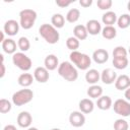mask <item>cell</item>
Wrapping results in <instances>:
<instances>
[{"mask_svg":"<svg viewBox=\"0 0 130 130\" xmlns=\"http://www.w3.org/2000/svg\"><path fill=\"white\" fill-rule=\"evenodd\" d=\"M113 5L112 0H98L96 6L101 10H109Z\"/></svg>","mask_w":130,"mask_h":130,"instance_id":"35","label":"cell"},{"mask_svg":"<svg viewBox=\"0 0 130 130\" xmlns=\"http://www.w3.org/2000/svg\"><path fill=\"white\" fill-rule=\"evenodd\" d=\"M69 122H70V125L73 127H76V128L81 127L85 123V116L80 111H73L69 115Z\"/></svg>","mask_w":130,"mask_h":130,"instance_id":"8","label":"cell"},{"mask_svg":"<svg viewBox=\"0 0 130 130\" xmlns=\"http://www.w3.org/2000/svg\"><path fill=\"white\" fill-rule=\"evenodd\" d=\"M79 111L83 114H90L94 109V104L90 99H82L78 104Z\"/></svg>","mask_w":130,"mask_h":130,"instance_id":"18","label":"cell"},{"mask_svg":"<svg viewBox=\"0 0 130 130\" xmlns=\"http://www.w3.org/2000/svg\"><path fill=\"white\" fill-rule=\"evenodd\" d=\"M117 19H118L117 14L114 11H110V10L105 12L103 14V16H102V21L106 25H113V24H115L117 22Z\"/></svg>","mask_w":130,"mask_h":130,"instance_id":"23","label":"cell"},{"mask_svg":"<svg viewBox=\"0 0 130 130\" xmlns=\"http://www.w3.org/2000/svg\"><path fill=\"white\" fill-rule=\"evenodd\" d=\"M117 73L112 69V68H106L102 71L101 73V80L105 84H112L115 83L117 79Z\"/></svg>","mask_w":130,"mask_h":130,"instance_id":"12","label":"cell"},{"mask_svg":"<svg viewBox=\"0 0 130 130\" xmlns=\"http://www.w3.org/2000/svg\"><path fill=\"white\" fill-rule=\"evenodd\" d=\"M117 24H118V27H120L122 29L129 27L130 26V14L124 13V14L120 15L117 19Z\"/></svg>","mask_w":130,"mask_h":130,"instance_id":"29","label":"cell"},{"mask_svg":"<svg viewBox=\"0 0 130 130\" xmlns=\"http://www.w3.org/2000/svg\"><path fill=\"white\" fill-rule=\"evenodd\" d=\"M127 50L123 46H117L113 50V58H121V57H127Z\"/></svg>","mask_w":130,"mask_h":130,"instance_id":"34","label":"cell"},{"mask_svg":"<svg viewBox=\"0 0 130 130\" xmlns=\"http://www.w3.org/2000/svg\"><path fill=\"white\" fill-rule=\"evenodd\" d=\"M32 98H34L32 90L29 88H23V89L15 91L12 94V103H13V105H15L17 107H21V106L26 105L29 102H31Z\"/></svg>","mask_w":130,"mask_h":130,"instance_id":"5","label":"cell"},{"mask_svg":"<svg viewBox=\"0 0 130 130\" xmlns=\"http://www.w3.org/2000/svg\"><path fill=\"white\" fill-rule=\"evenodd\" d=\"M102 36L106 40H113L117 36V29L113 25H105L102 29Z\"/></svg>","mask_w":130,"mask_h":130,"instance_id":"25","label":"cell"},{"mask_svg":"<svg viewBox=\"0 0 130 130\" xmlns=\"http://www.w3.org/2000/svg\"><path fill=\"white\" fill-rule=\"evenodd\" d=\"M79 4L82 7L87 8V7H89L92 4V0H79Z\"/></svg>","mask_w":130,"mask_h":130,"instance_id":"37","label":"cell"},{"mask_svg":"<svg viewBox=\"0 0 130 130\" xmlns=\"http://www.w3.org/2000/svg\"><path fill=\"white\" fill-rule=\"evenodd\" d=\"M115 87L118 90H126L128 87H130V77L126 74L118 76L115 81Z\"/></svg>","mask_w":130,"mask_h":130,"instance_id":"15","label":"cell"},{"mask_svg":"<svg viewBox=\"0 0 130 130\" xmlns=\"http://www.w3.org/2000/svg\"><path fill=\"white\" fill-rule=\"evenodd\" d=\"M86 93L90 99H99L103 95V87L98 84H92L87 88Z\"/></svg>","mask_w":130,"mask_h":130,"instance_id":"24","label":"cell"},{"mask_svg":"<svg viewBox=\"0 0 130 130\" xmlns=\"http://www.w3.org/2000/svg\"><path fill=\"white\" fill-rule=\"evenodd\" d=\"M44 65H45V67H46L49 71H53V70L57 69L60 64H59V60H58V58H57L56 55H54V54H49V55L45 58V60H44Z\"/></svg>","mask_w":130,"mask_h":130,"instance_id":"16","label":"cell"},{"mask_svg":"<svg viewBox=\"0 0 130 130\" xmlns=\"http://www.w3.org/2000/svg\"><path fill=\"white\" fill-rule=\"evenodd\" d=\"M128 52H129V54H130V48H129V51H128Z\"/></svg>","mask_w":130,"mask_h":130,"instance_id":"45","label":"cell"},{"mask_svg":"<svg viewBox=\"0 0 130 130\" xmlns=\"http://www.w3.org/2000/svg\"><path fill=\"white\" fill-rule=\"evenodd\" d=\"M128 122L124 119H117L114 122V130H128Z\"/></svg>","mask_w":130,"mask_h":130,"instance_id":"33","label":"cell"},{"mask_svg":"<svg viewBox=\"0 0 130 130\" xmlns=\"http://www.w3.org/2000/svg\"><path fill=\"white\" fill-rule=\"evenodd\" d=\"M101 79V73L96 69H88L85 73V80L89 84H96Z\"/></svg>","mask_w":130,"mask_h":130,"instance_id":"19","label":"cell"},{"mask_svg":"<svg viewBox=\"0 0 130 130\" xmlns=\"http://www.w3.org/2000/svg\"><path fill=\"white\" fill-rule=\"evenodd\" d=\"M16 122H17V125L21 128H29V126L32 122V117L28 112L22 111L18 114Z\"/></svg>","mask_w":130,"mask_h":130,"instance_id":"11","label":"cell"},{"mask_svg":"<svg viewBox=\"0 0 130 130\" xmlns=\"http://www.w3.org/2000/svg\"><path fill=\"white\" fill-rule=\"evenodd\" d=\"M27 130H39V129L36 127H29V128H27Z\"/></svg>","mask_w":130,"mask_h":130,"instance_id":"42","label":"cell"},{"mask_svg":"<svg viewBox=\"0 0 130 130\" xmlns=\"http://www.w3.org/2000/svg\"><path fill=\"white\" fill-rule=\"evenodd\" d=\"M4 34H5V32H4L3 30H2V31H0V35H1V40H0V42H1V43H2V42H3L4 40H5V37H4Z\"/></svg>","mask_w":130,"mask_h":130,"instance_id":"41","label":"cell"},{"mask_svg":"<svg viewBox=\"0 0 130 130\" xmlns=\"http://www.w3.org/2000/svg\"><path fill=\"white\" fill-rule=\"evenodd\" d=\"M51 130H61V129H59V128H53V129H51Z\"/></svg>","mask_w":130,"mask_h":130,"instance_id":"44","label":"cell"},{"mask_svg":"<svg viewBox=\"0 0 130 130\" xmlns=\"http://www.w3.org/2000/svg\"><path fill=\"white\" fill-rule=\"evenodd\" d=\"M71 63L80 70H87L91 64V59L87 54L81 53L79 51H73L69 55Z\"/></svg>","mask_w":130,"mask_h":130,"instance_id":"3","label":"cell"},{"mask_svg":"<svg viewBox=\"0 0 130 130\" xmlns=\"http://www.w3.org/2000/svg\"><path fill=\"white\" fill-rule=\"evenodd\" d=\"M58 74L67 81H75L78 78L77 68L69 61H63L58 67Z\"/></svg>","mask_w":130,"mask_h":130,"instance_id":"2","label":"cell"},{"mask_svg":"<svg viewBox=\"0 0 130 130\" xmlns=\"http://www.w3.org/2000/svg\"><path fill=\"white\" fill-rule=\"evenodd\" d=\"M37 12L32 9H23L19 12V24L23 29H29L37 20Z\"/></svg>","mask_w":130,"mask_h":130,"instance_id":"4","label":"cell"},{"mask_svg":"<svg viewBox=\"0 0 130 130\" xmlns=\"http://www.w3.org/2000/svg\"><path fill=\"white\" fill-rule=\"evenodd\" d=\"M34 78L40 82V83H45L49 80L50 78V74H49V70L44 66H40V67H37L34 71Z\"/></svg>","mask_w":130,"mask_h":130,"instance_id":"10","label":"cell"},{"mask_svg":"<svg viewBox=\"0 0 130 130\" xmlns=\"http://www.w3.org/2000/svg\"><path fill=\"white\" fill-rule=\"evenodd\" d=\"M19 26H20L19 22H17V21L14 20V19H9V20H7V21L4 23V25H3V31H4L7 36L13 37V36H15V35L18 32Z\"/></svg>","mask_w":130,"mask_h":130,"instance_id":"9","label":"cell"},{"mask_svg":"<svg viewBox=\"0 0 130 130\" xmlns=\"http://www.w3.org/2000/svg\"><path fill=\"white\" fill-rule=\"evenodd\" d=\"M114 112L122 117H129L130 116V102L123 99H118L114 102L113 105Z\"/></svg>","mask_w":130,"mask_h":130,"instance_id":"7","label":"cell"},{"mask_svg":"<svg viewBox=\"0 0 130 130\" xmlns=\"http://www.w3.org/2000/svg\"><path fill=\"white\" fill-rule=\"evenodd\" d=\"M124 96H125V99H126L128 102H130V87H128V88L125 90Z\"/></svg>","mask_w":130,"mask_h":130,"instance_id":"39","label":"cell"},{"mask_svg":"<svg viewBox=\"0 0 130 130\" xmlns=\"http://www.w3.org/2000/svg\"><path fill=\"white\" fill-rule=\"evenodd\" d=\"M127 8H128V10L130 11V1L128 2V4H127Z\"/></svg>","mask_w":130,"mask_h":130,"instance_id":"43","label":"cell"},{"mask_svg":"<svg viewBox=\"0 0 130 130\" xmlns=\"http://www.w3.org/2000/svg\"><path fill=\"white\" fill-rule=\"evenodd\" d=\"M39 34L48 44H51V45L57 44L60 39V35H59L57 28L49 23L42 24L39 27Z\"/></svg>","mask_w":130,"mask_h":130,"instance_id":"1","label":"cell"},{"mask_svg":"<svg viewBox=\"0 0 130 130\" xmlns=\"http://www.w3.org/2000/svg\"><path fill=\"white\" fill-rule=\"evenodd\" d=\"M51 23L57 29L58 28H62L64 26V24H65V17L61 13H55L51 17Z\"/></svg>","mask_w":130,"mask_h":130,"instance_id":"26","label":"cell"},{"mask_svg":"<svg viewBox=\"0 0 130 130\" xmlns=\"http://www.w3.org/2000/svg\"><path fill=\"white\" fill-rule=\"evenodd\" d=\"M91 58L96 64H104L109 60V53L105 49H98L93 51Z\"/></svg>","mask_w":130,"mask_h":130,"instance_id":"13","label":"cell"},{"mask_svg":"<svg viewBox=\"0 0 130 130\" xmlns=\"http://www.w3.org/2000/svg\"><path fill=\"white\" fill-rule=\"evenodd\" d=\"M3 130H17V129H16V127H15L14 125L9 124V125H6V126L3 128Z\"/></svg>","mask_w":130,"mask_h":130,"instance_id":"40","label":"cell"},{"mask_svg":"<svg viewBox=\"0 0 130 130\" xmlns=\"http://www.w3.org/2000/svg\"><path fill=\"white\" fill-rule=\"evenodd\" d=\"M34 79H35V78H34L32 74L25 72V73H22V74H20V75L18 76L17 81H18V84H19L20 86H22V87H24V88H27L28 86H30V85L32 84Z\"/></svg>","mask_w":130,"mask_h":130,"instance_id":"21","label":"cell"},{"mask_svg":"<svg viewBox=\"0 0 130 130\" xmlns=\"http://www.w3.org/2000/svg\"><path fill=\"white\" fill-rule=\"evenodd\" d=\"M114 67L118 70H123L125 69L127 66H128V58L127 57H121V58H113V61H112Z\"/></svg>","mask_w":130,"mask_h":130,"instance_id":"28","label":"cell"},{"mask_svg":"<svg viewBox=\"0 0 130 130\" xmlns=\"http://www.w3.org/2000/svg\"><path fill=\"white\" fill-rule=\"evenodd\" d=\"M86 29L87 32L91 36H96L100 32H102V24L100 23V21H98L96 19H90L86 22Z\"/></svg>","mask_w":130,"mask_h":130,"instance_id":"14","label":"cell"},{"mask_svg":"<svg viewBox=\"0 0 130 130\" xmlns=\"http://www.w3.org/2000/svg\"><path fill=\"white\" fill-rule=\"evenodd\" d=\"M96 106L100 110H103V111H106V110H109L112 106H113V102H112V99L109 96V95H102L101 98L98 99L96 101Z\"/></svg>","mask_w":130,"mask_h":130,"instance_id":"22","label":"cell"},{"mask_svg":"<svg viewBox=\"0 0 130 130\" xmlns=\"http://www.w3.org/2000/svg\"><path fill=\"white\" fill-rule=\"evenodd\" d=\"M17 47L21 52H26L30 48V43L29 40L26 37H20L17 41Z\"/></svg>","mask_w":130,"mask_h":130,"instance_id":"31","label":"cell"},{"mask_svg":"<svg viewBox=\"0 0 130 130\" xmlns=\"http://www.w3.org/2000/svg\"><path fill=\"white\" fill-rule=\"evenodd\" d=\"M80 17V11L79 9L77 8H71L68 10V12L66 13V20L69 22V23H75Z\"/></svg>","mask_w":130,"mask_h":130,"instance_id":"27","label":"cell"},{"mask_svg":"<svg viewBox=\"0 0 130 130\" xmlns=\"http://www.w3.org/2000/svg\"><path fill=\"white\" fill-rule=\"evenodd\" d=\"M0 66H1V73H0V77H1V78H3V77H4V75H5V65H4V62H1Z\"/></svg>","mask_w":130,"mask_h":130,"instance_id":"38","label":"cell"},{"mask_svg":"<svg viewBox=\"0 0 130 130\" xmlns=\"http://www.w3.org/2000/svg\"><path fill=\"white\" fill-rule=\"evenodd\" d=\"M74 1H66V0H56V4L59 6V7H61V8H64V7H67V6H69L71 3H73Z\"/></svg>","mask_w":130,"mask_h":130,"instance_id":"36","label":"cell"},{"mask_svg":"<svg viewBox=\"0 0 130 130\" xmlns=\"http://www.w3.org/2000/svg\"><path fill=\"white\" fill-rule=\"evenodd\" d=\"M80 46V41L77 40L75 37H69L66 40V47L67 49H69L71 52L73 51H77V49Z\"/></svg>","mask_w":130,"mask_h":130,"instance_id":"30","label":"cell"},{"mask_svg":"<svg viewBox=\"0 0 130 130\" xmlns=\"http://www.w3.org/2000/svg\"><path fill=\"white\" fill-rule=\"evenodd\" d=\"M12 63L20 70L26 72L31 68V59L26 56L23 52H16L12 55Z\"/></svg>","mask_w":130,"mask_h":130,"instance_id":"6","label":"cell"},{"mask_svg":"<svg viewBox=\"0 0 130 130\" xmlns=\"http://www.w3.org/2000/svg\"><path fill=\"white\" fill-rule=\"evenodd\" d=\"M88 36V32H87V29H86V26L85 25H82V24H77L74 26L73 28V37H75L77 40L79 41H83L87 38Z\"/></svg>","mask_w":130,"mask_h":130,"instance_id":"20","label":"cell"},{"mask_svg":"<svg viewBox=\"0 0 130 130\" xmlns=\"http://www.w3.org/2000/svg\"><path fill=\"white\" fill-rule=\"evenodd\" d=\"M11 108H12V105L8 100H6V99L0 100V113L6 114V113L10 112Z\"/></svg>","mask_w":130,"mask_h":130,"instance_id":"32","label":"cell"},{"mask_svg":"<svg viewBox=\"0 0 130 130\" xmlns=\"http://www.w3.org/2000/svg\"><path fill=\"white\" fill-rule=\"evenodd\" d=\"M1 47H2V50L4 51V53L6 54H15L16 53V43L14 40L12 39H5L2 43H1Z\"/></svg>","mask_w":130,"mask_h":130,"instance_id":"17","label":"cell"}]
</instances>
